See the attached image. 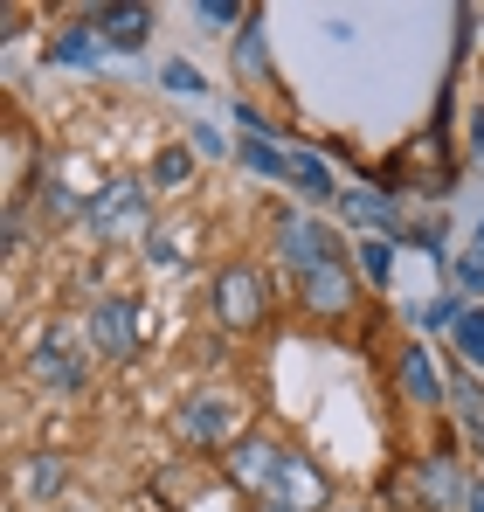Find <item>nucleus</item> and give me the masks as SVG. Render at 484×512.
Masks as SVG:
<instances>
[{"instance_id":"19","label":"nucleus","mask_w":484,"mask_h":512,"mask_svg":"<svg viewBox=\"0 0 484 512\" xmlns=\"http://www.w3.org/2000/svg\"><path fill=\"white\" fill-rule=\"evenodd\" d=\"M457 319H464V298H436V305H422V312H415V326H422V333H457Z\"/></svg>"},{"instance_id":"14","label":"nucleus","mask_w":484,"mask_h":512,"mask_svg":"<svg viewBox=\"0 0 484 512\" xmlns=\"http://www.w3.org/2000/svg\"><path fill=\"white\" fill-rule=\"evenodd\" d=\"M415 485H422V499H429V506H457V499H464V478H457V464H450V457H429V464L415 471Z\"/></svg>"},{"instance_id":"13","label":"nucleus","mask_w":484,"mask_h":512,"mask_svg":"<svg viewBox=\"0 0 484 512\" xmlns=\"http://www.w3.org/2000/svg\"><path fill=\"white\" fill-rule=\"evenodd\" d=\"M402 388H408V402H422V409L450 402V381L429 367V353H422V346H408V353H402Z\"/></svg>"},{"instance_id":"8","label":"nucleus","mask_w":484,"mask_h":512,"mask_svg":"<svg viewBox=\"0 0 484 512\" xmlns=\"http://www.w3.org/2000/svg\"><path fill=\"white\" fill-rule=\"evenodd\" d=\"M332 499V478H325L312 457H298V450H284V478H277V506L291 512H325Z\"/></svg>"},{"instance_id":"24","label":"nucleus","mask_w":484,"mask_h":512,"mask_svg":"<svg viewBox=\"0 0 484 512\" xmlns=\"http://www.w3.org/2000/svg\"><path fill=\"white\" fill-rule=\"evenodd\" d=\"M236 70H242V77H256V70H263V35H256V28H242V42H236Z\"/></svg>"},{"instance_id":"6","label":"nucleus","mask_w":484,"mask_h":512,"mask_svg":"<svg viewBox=\"0 0 484 512\" xmlns=\"http://www.w3.org/2000/svg\"><path fill=\"white\" fill-rule=\"evenodd\" d=\"M83 326H90V353L132 360V353H139V298H97Z\"/></svg>"},{"instance_id":"27","label":"nucleus","mask_w":484,"mask_h":512,"mask_svg":"<svg viewBox=\"0 0 484 512\" xmlns=\"http://www.w3.org/2000/svg\"><path fill=\"white\" fill-rule=\"evenodd\" d=\"M194 153H201V160H222V153H229V139H222L215 125H194Z\"/></svg>"},{"instance_id":"5","label":"nucleus","mask_w":484,"mask_h":512,"mask_svg":"<svg viewBox=\"0 0 484 512\" xmlns=\"http://www.w3.org/2000/svg\"><path fill=\"white\" fill-rule=\"evenodd\" d=\"M263 305H270L263 270H256V263H222V277H215V319L242 333V326H256V319H263Z\"/></svg>"},{"instance_id":"10","label":"nucleus","mask_w":484,"mask_h":512,"mask_svg":"<svg viewBox=\"0 0 484 512\" xmlns=\"http://www.w3.org/2000/svg\"><path fill=\"white\" fill-rule=\"evenodd\" d=\"M194 236H201V222H194V215H187V222H160V229L139 243V256H146L153 270H180L187 250H194Z\"/></svg>"},{"instance_id":"3","label":"nucleus","mask_w":484,"mask_h":512,"mask_svg":"<svg viewBox=\"0 0 484 512\" xmlns=\"http://www.w3.org/2000/svg\"><path fill=\"white\" fill-rule=\"evenodd\" d=\"M222 478H229V492H242V499H277V478H284V450L263 436V429H249L236 450L222 457Z\"/></svg>"},{"instance_id":"25","label":"nucleus","mask_w":484,"mask_h":512,"mask_svg":"<svg viewBox=\"0 0 484 512\" xmlns=\"http://www.w3.org/2000/svg\"><path fill=\"white\" fill-rule=\"evenodd\" d=\"M194 14H201L208 28H229V21H242V7H236V0H201Z\"/></svg>"},{"instance_id":"26","label":"nucleus","mask_w":484,"mask_h":512,"mask_svg":"<svg viewBox=\"0 0 484 512\" xmlns=\"http://www.w3.org/2000/svg\"><path fill=\"white\" fill-rule=\"evenodd\" d=\"M21 173H28V139L14 132V139H7V187H14V194H21Z\"/></svg>"},{"instance_id":"18","label":"nucleus","mask_w":484,"mask_h":512,"mask_svg":"<svg viewBox=\"0 0 484 512\" xmlns=\"http://www.w3.org/2000/svg\"><path fill=\"white\" fill-rule=\"evenodd\" d=\"M339 208H346V222H367V229L381 222L388 229V194H339Z\"/></svg>"},{"instance_id":"22","label":"nucleus","mask_w":484,"mask_h":512,"mask_svg":"<svg viewBox=\"0 0 484 512\" xmlns=\"http://www.w3.org/2000/svg\"><path fill=\"white\" fill-rule=\"evenodd\" d=\"M160 84H166V90H180V97L208 90V84H201V70H194V63H180V56H173V63H160Z\"/></svg>"},{"instance_id":"7","label":"nucleus","mask_w":484,"mask_h":512,"mask_svg":"<svg viewBox=\"0 0 484 512\" xmlns=\"http://www.w3.org/2000/svg\"><path fill=\"white\" fill-rule=\"evenodd\" d=\"M277 243H284V263H291L298 277L339 263V236H332L325 222H312V215H284V222H277Z\"/></svg>"},{"instance_id":"30","label":"nucleus","mask_w":484,"mask_h":512,"mask_svg":"<svg viewBox=\"0 0 484 512\" xmlns=\"http://www.w3.org/2000/svg\"><path fill=\"white\" fill-rule=\"evenodd\" d=\"M263 512H291V506H277V499H270V506H263Z\"/></svg>"},{"instance_id":"23","label":"nucleus","mask_w":484,"mask_h":512,"mask_svg":"<svg viewBox=\"0 0 484 512\" xmlns=\"http://www.w3.org/2000/svg\"><path fill=\"white\" fill-rule=\"evenodd\" d=\"M291 180H298V187H312V194H339V187H332V173H325L312 153H305V160H291Z\"/></svg>"},{"instance_id":"4","label":"nucleus","mask_w":484,"mask_h":512,"mask_svg":"<svg viewBox=\"0 0 484 512\" xmlns=\"http://www.w3.org/2000/svg\"><path fill=\"white\" fill-rule=\"evenodd\" d=\"M28 374L49 388V395H77L83 381H90V353L77 346V333L70 326H56L49 340L35 346V360H28Z\"/></svg>"},{"instance_id":"2","label":"nucleus","mask_w":484,"mask_h":512,"mask_svg":"<svg viewBox=\"0 0 484 512\" xmlns=\"http://www.w3.org/2000/svg\"><path fill=\"white\" fill-rule=\"evenodd\" d=\"M242 436H249V409H242L236 395H194L187 409H180V443L187 450H236Z\"/></svg>"},{"instance_id":"31","label":"nucleus","mask_w":484,"mask_h":512,"mask_svg":"<svg viewBox=\"0 0 484 512\" xmlns=\"http://www.w3.org/2000/svg\"><path fill=\"white\" fill-rule=\"evenodd\" d=\"M478 250H484V222H478Z\"/></svg>"},{"instance_id":"21","label":"nucleus","mask_w":484,"mask_h":512,"mask_svg":"<svg viewBox=\"0 0 484 512\" xmlns=\"http://www.w3.org/2000/svg\"><path fill=\"white\" fill-rule=\"evenodd\" d=\"M242 160H249L256 173H270V180H291V160H284L277 146H263V139H249V146H242Z\"/></svg>"},{"instance_id":"9","label":"nucleus","mask_w":484,"mask_h":512,"mask_svg":"<svg viewBox=\"0 0 484 512\" xmlns=\"http://www.w3.org/2000/svg\"><path fill=\"white\" fill-rule=\"evenodd\" d=\"M298 298H305V312H325V319L353 312V277H346V263H325L312 277H298Z\"/></svg>"},{"instance_id":"1","label":"nucleus","mask_w":484,"mask_h":512,"mask_svg":"<svg viewBox=\"0 0 484 512\" xmlns=\"http://www.w3.org/2000/svg\"><path fill=\"white\" fill-rule=\"evenodd\" d=\"M104 243H146L160 222H153V194L132 180V173H111L104 187H90V215H83Z\"/></svg>"},{"instance_id":"28","label":"nucleus","mask_w":484,"mask_h":512,"mask_svg":"<svg viewBox=\"0 0 484 512\" xmlns=\"http://www.w3.org/2000/svg\"><path fill=\"white\" fill-rule=\"evenodd\" d=\"M457 284H464V291H484V250H471V256H464V270H457Z\"/></svg>"},{"instance_id":"11","label":"nucleus","mask_w":484,"mask_h":512,"mask_svg":"<svg viewBox=\"0 0 484 512\" xmlns=\"http://www.w3.org/2000/svg\"><path fill=\"white\" fill-rule=\"evenodd\" d=\"M63 492H70V464H63L56 450L21 464V499H28V506H49V499H63Z\"/></svg>"},{"instance_id":"20","label":"nucleus","mask_w":484,"mask_h":512,"mask_svg":"<svg viewBox=\"0 0 484 512\" xmlns=\"http://www.w3.org/2000/svg\"><path fill=\"white\" fill-rule=\"evenodd\" d=\"M49 63H97V35H90V28H70V35L49 49Z\"/></svg>"},{"instance_id":"12","label":"nucleus","mask_w":484,"mask_h":512,"mask_svg":"<svg viewBox=\"0 0 484 512\" xmlns=\"http://www.w3.org/2000/svg\"><path fill=\"white\" fill-rule=\"evenodd\" d=\"M146 28H153V7H97V35L111 49H146Z\"/></svg>"},{"instance_id":"17","label":"nucleus","mask_w":484,"mask_h":512,"mask_svg":"<svg viewBox=\"0 0 484 512\" xmlns=\"http://www.w3.org/2000/svg\"><path fill=\"white\" fill-rule=\"evenodd\" d=\"M450 340H457V353H464V367H484V312H464Z\"/></svg>"},{"instance_id":"16","label":"nucleus","mask_w":484,"mask_h":512,"mask_svg":"<svg viewBox=\"0 0 484 512\" xmlns=\"http://www.w3.org/2000/svg\"><path fill=\"white\" fill-rule=\"evenodd\" d=\"M360 270H367V284H388L395 277V236H367L360 243Z\"/></svg>"},{"instance_id":"15","label":"nucleus","mask_w":484,"mask_h":512,"mask_svg":"<svg viewBox=\"0 0 484 512\" xmlns=\"http://www.w3.org/2000/svg\"><path fill=\"white\" fill-rule=\"evenodd\" d=\"M187 180H194V153H187V146H160V153H153V187L173 194V187H187Z\"/></svg>"},{"instance_id":"29","label":"nucleus","mask_w":484,"mask_h":512,"mask_svg":"<svg viewBox=\"0 0 484 512\" xmlns=\"http://www.w3.org/2000/svg\"><path fill=\"white\" fill-rule=\"evenodd\" d=\"M471 512H484V485H478V492H471Z\"/></svg>"}]
</instances>
